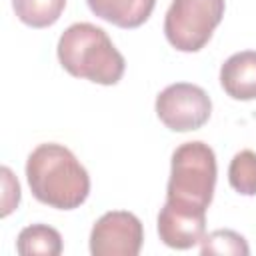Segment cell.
I'll use <instances>...</instances> for the list:
<instances>
[{"mask_svg":"<svg viewBox=\"0 0 256 256\" xmlns=\"http://www.w3.org/2000/svg\"><path fill=\"white\" fill-rule=\"evenodd\" d=\"M26 180L32 196L58 210L82 206L90 194V176L80 160L62 144L36 146L26 160Z\"/></svg>","mask_w":256,"mask_h":256,"instance_id":"cell-1","label":"cell"},{"mask_svg":"<svg viewBox=\"0 0 256 256\" xmlns=\"http://www.w3.org/2000/svg\"><path fill=\"white\" fill-rule=\"evenodd\" d=\"M62 68L94 84H116L126 68L124 56L112 44L110 36L96 24L76 22L68 26L56 46Z\"/></svg>","mask_w":256,"mask_h":256,"instance_id":"cell-2","label":"cell"},{"mask_svg":"<svg viewBox=\"0 0 256 256\" xmlns=\"http://www.w3.org/2000/svg\"><path fill=\"white\" fill-rule=\"evenodd\" d=\"M214 186H216L214 150L200 140L180 144L172 152L166 198L208 210L214 196Z\"/></svg>","mask_w":256,"mask_h":256,"instance_id":"cell-3","label":"cell"},{"mask_svg":"<svg viewBox=\"0 0 256 256\" xmlns=\"http://www.w3.org/2000/svg\"><path fill=\"white\" fill-rule=\"evenodd\" d=\"M226 0H172L164 16V36L180 52L202 50L224 16Z\"/></svg>","mask_w":256,"mask_h":256,"instance_id":"cell-4","label":"cell"},{"mask_svg":"<svg viewBox=\"0 0 256 256\" xmlns=\"http://www.w3.org/2000/svg\"><path fill=\"white\" fill-rule=\"evenodd\" d=\"M212 114V100L204 88L190 82L166 86L156 96V116L174 132L202 128Z\"/></svg>","mask_w":256,"mask_h":256,"instance_id":"cell-5","label":"cell"},{"mask_svg":"<svg viewBox=\"0 0 256 256\" xmlns=\"http://www.w3.org/2000/svg\"><path fill=\"white\" fill-rule=\"evenodd\" d=\"M144 242V228L138 216L126 210L102 214L90 232L92 256H136Z\"/></svg>","mask_w":256,"mask_h":256,"instance_id":"cell-6","label":"cell"},{"mask_svg":"<svg viewBox=\"0 0 256 256\" xmlns=\"http://www.w3.org/2000/svg\"><path fill=\"white\" fill-rule=\"evenodd\" d=\"M156 226L160 240L168 248H194L206 234V208L166 198V204L158 212Z\"/></svg>","mask_w":256,"mask_h":256,"instance_id":"cell-7","label":"cell"},{"mask_svg":"<svg viewBox=\"0 0 256 256\" xmlns=\"http://www.w3.org/2000/svg\"><path fill=\"white\" fill-rule=\"evenodd\" d=\"M220 86L234 100H256V50L232 54L220 68Z\"/></svg>","mask_w":256,"mask_h":256,"instance_id":"cell-8","label":"cell"},{"mask_svg":"<svg viewBox=\"0 0 256 256\" xmlns=\"http://www.w3.org/2000/svg\"><path fill=\"white\" fill-rule=\"evenodd\" d=\"M86 4L94 16L118 28H138L150 18L156 0H86Z\"/></svg>","mask_w":256,"mask_h":256,"instance_id":"cell-9","label":"cell"},{"mask_svg":"<svg viewBox=\"0 0 256 256\" xmlns=\"http://www.w3.org/2000/svg\"><path fill=\"white\" fill-rule=\"evenodd\" d=\"M16 250L20 256H58L62 252V236L48 224H32L20 230Z\"/></svg>","mask_w":256,"mask_h":256,"instance_id":"cell-10","label":"cell"},{"mask_svg":"<svg viewBox=\"0 0 256 256\" xmlns=\"http://www.w3.org/2000/svg\"><path fill=\"white\" fill-rule=\"evenodd\" d=\"M12 8L20 22L30 28H48L58 22L66 8V0H12Z\"/></svg>","mask_w":256,"mask_h":256,"instance_id":"cell-11","label":"cell"},{"mask_svg":"<svg viewBox=\"0 0 256 256\" xmlns=\"http://www.w3.org/2000/svg\"><path fill=\"white\" fill-rule=\"evenodd\" d=\"M200 254L202 256H210V254L248 256L250 248L242 234L228 230V228H220L210 234H204V238L200 240Z\"/></svg>","mask_w":256,"mask_h":256,"instance_id":"cell-12","label":"cell"},{"mask_svg":"<svg viewBox=\"0 0 256 256\" xmlns=\"http://www.w3.org/2000/svg\"><path fill=\"white\" fill-rule=\"evenodd\" d=\"M230 186L242 196H256V152L240 150L228 168Z\"/></svg>","mask_w":256,"mask_h":256,"instance_id":"cell-13","label":"cell"},{"mask_svg":"<svg viewBox=\"0 0 256 256\" xmlns=\"http://www.w3.org/2000/svg\"><path fill=\"white\" fill-rule=\"evenodd\" d=\"M2 180H4V196H2V216H8L20 202V184L14 178L8 166H2Z\"/></svg>","mask_w":256,"mask_h":256,"instance_id":"cell-14","label":"cell"}]
</instances>
